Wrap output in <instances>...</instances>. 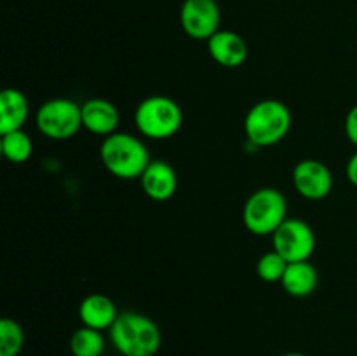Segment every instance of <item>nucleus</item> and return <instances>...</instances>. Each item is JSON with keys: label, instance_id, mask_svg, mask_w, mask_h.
Listing matches in <instances>:
<instances>
[{"label": "nucleus", "instance_id": "obj_15", "mask_svg": "<svg viewBox=\"0 0 357 356\" xmlns=\"http://www.w3.org/2000/svg\"><path fill=\"white\" fill-rule=\"evenodd\" d=\"M317 283H319V274L309 260L288 264V269L281 279V285L286 293L291 297H298V299L310 295L317 288Z\"/></svg>", "mask_w": 357, "mask_h": 356}, {"label": "nucleus", "instance_id": "obj_18", "mask_svg": "<svg viewBox=\"0 0 357 356\" xmlns=\"http://www.w3.org/2000/svg\"><path fill=\"white\" fill-rule=\"evenodd\" d=\"M24 332L17 321L3 318L0 321V356H17L23 349Z\"/></svg>", "mask_w": 357, "mask_h": 356}, {"label": "nucleus", "instance_id": "obj_16", "mask_svg": "<svg viewBox=\"0 0 357 356\" xmlns=\"http://www.w3.org/2000/svg\"><path fill=\"white\" fill-rule=\"evenodd\" d=\"M70 351L73 356H101L105 353V339L100 330L80 327L70 337Z\"/></svg>", "mask_w": 357, "mask_h": 356}, {"label": "nucleus", "instance_id": "obj_12", "mask_svg": "<svg viewBox=\"0 0 357 356\" xmlns=\"http://www.w3.org/2000/svg\"><path fill=\"white\" fill-rule=\"evenodd\" d=\"M119 121L121 115L117 107L105 98H91L82 105V126L93 135H114L117 131Z\"/></svg>", "mask_w": 357, "mask_h": 356}, {"label": "nucleus", "instance_id": "obj_11", "mask_svg": "<svg viewBox=\"0 0 357 356\" xmlns=\"http://www.w3.org/2000/svg\"><path fill=\"white\" fill-rule=\"evenodd\" d=\"M208 51L213 61L225 68H237L248 58V44L232 30H218L208 40Z\"/></svg>", "mask_w": 357, "mask_h": 356}, {"label": "nucleus", "instance_id": "obj_9", "mask_svg": "<svg viewBox=\"0 0 357 356\" xmlns=\"http://www.w3.org/2000/svg\"><path fill=\"white\" fill-rule=\"evenodd\" d=\"M293 185L302 198L321 201L333 188V175L330 168L317 159H303L293 170Z\"/></svg>", "mask_w": 357, "mask_h": 356}, {"label": "nucleus", "instance_id": "obj_10", "mask_svg": "<svg viewBox=\"0 0 357 356\" xmlns=\"http://www.w3.org/2000/svg\"><path fill=\"white\" fill-rule=\"evenodd\" d=\"M143 192L152 201H167L174 195L178 188V177L174 168L169 163L160 159L150 161L146 170L139 177Z\"/></svg>", "mask_w": 357, "mask_h": 356}, {"label": "nucleus", "instance_id": "obj_14", "mask_svg": "<svg viewBox=\"0 0 357 356\" xmlns=\"http://www.w3.org/2000/svg\"><path fill=\"white\" fill-rule=\"evenodd\" d=\"M28 114L30 103L20 89L7 87L0 93V135L23 129Z\"/></svg>", "mask_w": 357, "mask_h": 356}, {"label": "nucleus", "instance_id": "obj_17", "mask_svg": "<svg viewBox=\"0 0 357 356\" xmlns=\"http://www.w3.org/2000/svg\"><path fill=\"white\" fill-rule=\"evenodd\" d=\"M31 152H33V142L23 129L2 135V154L9 163H24L30 159Z\"/></svg>", "mask_w": 357, "mask_h": 356}, {"label": "nucleus", "instance_id": "obj_20", "mask_svg": "<svg viewBox=\"0 0 357 356\" xmlns=\"http://www.w3.org/2000/svg\"><path fill=\"white\" fill-rule=\"evenodd\" d=\"M345 135H347L349 142L357 147V105L349 110L347 117H345Z\"/></svg>", "mask_w": 357, "mask_h": 356}, {"label": "nucleus", "instance_id": "obj_5", "mask_svg": "<svg viewBox=\"0 0 357 356\" xmlns=\"http://www.w3.org/2000/svg\"><path fill=\"white\" fill-rule=\"evenodd\" d=\"M135 122L138 131L146 138L167 140L180 131L183 124V112L171 98L153 94L136 107Z\"/></svg>", "mask_w": 357, "mask_h": 356}, {"label": "nucleus", "instance_id": "obj_22", "mask_svg": "<svg viewBox=\"0 0 357 356\" xmlns=\"http://www.w3.org/2000/svg\"><path fill=\"white\" fill-rule=\"evenodd\" d=\"M281 356H305L303 353H298V351H289V353H284V355Z\"/></svg>", "mask_w": 357, "mask_h": 356}, {"label": "nucleus", "instance_id": "obj_7", "mask_svg": "<svg viewBox=\"0 0 357 356\" xmlns=\"http://www.w3.org/2000/svg\"><path fill=\"white\" fill-rule=\"evenodd\" d=\"M272 244L279 255L291 262H303L312 257L316 250V234L302 218H286L272 234Z\"/></svg>", "mask_w": 357, "mask_h": 356}, {"label": "nucleus", "instance_id": "obj_19", "mask_svg": "<svg viewBox=\"0 0 357 356\" xmlns=\"http://www.w3.org/2000/svg\"><path fill=\"white\" fill-rule=\"evenodd\" d=\"M289 262L282 255L272 250L261 255L257 264V274L265 283H281Z\"/></svg>", "mask_w": 357, "mask_h": 356}, {"label": "nucleus", "instance_id": "obj_4", "mask_svg": "<svg viewBox=\"0 0 357 356\" xmlns=\"http://www.w3.org/2000/svg\"><path fill=\"white\" fill-rule=\"evenodd\" d=\"M286 218L288 201L279 188H258L244 202L243 222L255 236H272Z\"/></svg>", "mask_w": 357, "mask_h": 356}, {"label": "nucleus", "instance_id": "obj_3", "mask_svg": "<svg viewBox=\"0 0 357 356\" xmlns=\"http://www.w3.org/2000/svg\"><path fill=\"white\" fill-rule=\"evenodd\" d=\"M291 112L279 100H261L244 119V133L257 147H272L284 140L291 129Z\"/></svg>", "mask_w": 357, "mask_h": 356}, {"label": "nucleus", "instance_id": "obj_1", "mask_svg": "<svg viewBox=\"0 0 357 356\" xmlns=\"http://www.w3.org/2000/svg\"><path fill=\"white\" fill-rule=\"evenodd\" d=\"M110 339L122 356H153L162 342L155 321L135 311L119 313L110 327Z\"/></svg>", "mask_w": 357, "mask_h": 356}, {"label": "nucleus", "instance_id": "obj_8", "mask_svg": "<svg viewBox=\"0 0 357 356\" xmlns=\"http://www.w3.org/2000/svg\"><path fill=\"white\" fill-rule=\"evenodd\" d=\"M180 23L194 40H209L222 23L220 6L216 0H185L180 9Z\"/></svg>", "mask_w": 357, "mask_h": 356}, {"label": "nucleus", "instance_id": "obj_6", "mask_svg": "<svg viewBox=\"0 0 357 356\" xmlns=\"http://www.w3.org/2000/svg\"><path fill=\"white\" fill-rule=\"evenodd\" d=\"M35 122L42 135L63 142L75 136L82 128V105H77L68 98H52L40 105Z\"/></svg>", "mask_w": 357, "mask_h": 356}, {"label": "nucleus", "instance_id": "obj_13", "mask_svg": "<svg viewBox=\"0 0 357 356\" xmlns=\"http://www.w3.org/2000/svg\"><path fill=\"white\" fill-rule=\"evenodd\" d=\"M117 316L119 313L114 300L103 293H91L79 306V318L82 325L94 330H110Z\"/></svg>", "mask_w": 357, "mask_h": 356}, {"label": "nucleus", "instance_id": "obj_2", "mask_svg": "<svg viewBox=\"0 0 357 356\" xmlns=\"http://www.w3.org/2000/svg\"><path fill=\"white\" fill-rule=\"evenodd\" d=\"M100 157L108 173L121 180H135L143 175L150 164V154L145 143L129 133H117L105 136Z\"/></svg>", "mask_w": 357, "mask_h": 356}, {"label": "nucleus", "instance_id": "obj_21", "mask_svg": "<svg viewBox=\"0 0 357 356\" xmlns=\"http://www.w3.org/2000/svg\"><path fill=\"white\" fill-rule=\"evenodd\" d=\"M347 178L354 187H357V152L352 154L347 163Z\"/></svg>", "mask_w": 357, "mask_h": 356}]
</instances>
